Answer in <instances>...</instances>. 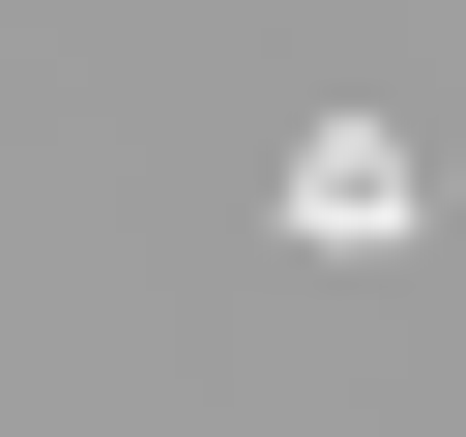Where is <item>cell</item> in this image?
Returning a JSON list of instances; mask_svg holds the SVG:
<instances>
[{
	"label": "cell",
	"instance_id": "obj_1",
	"mask_svg": "<svg viewBox=\"0 0 466 437\" xmlns=\"http://www.w3.org/2000/svg\"><path fill=\"white\" fill-rule=\"evenodd\" d=\"M262 204H291V262H379V233L437 204V146H408V117H320V146L262 175Z\"/></svg>",
	"mask_w": 466,
	"mask_h": 437
}]
</instances>
